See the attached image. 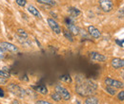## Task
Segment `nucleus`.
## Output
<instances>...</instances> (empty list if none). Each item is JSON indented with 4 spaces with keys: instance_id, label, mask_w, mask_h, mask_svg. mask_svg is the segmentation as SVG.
I'll use <instances>...</instances> for the list:
<instances>
[{
    "instance_id": "9",
    "label": "nucleus",
    "mask_w": 124,
    "mask_h": 104,
    "mask_svg": "<svg viewBox=\"0 0 124 104\" xmlns=\"http://www.w3.org/2000/svg\"><path fill=\"white\" fill-rule=\"evenodd\" d=\"M111 64H112V66H113L115 69L123 68L124 67V60L119 59V58H115V59L112 60Z\"/></svg>"
},
{
    "instance_id": "19",
    "label": "nucleus",
    "mask_w": 124,
    "mask_h": 104,
    "mask_svg": "<svg viewBox=\"0 0 124 104\" xmlns=\"http://www.w3.org/2000/svg\"><path fill=\"white\" fill-rule=\"evenodd\" d=\"M52 98L54 99V100H55V101H60L61 100V96L58 94V93H56V92H54L53 95H52Z\"/></svg>"
},
{
    "instance_id": "17",
    "label": "nucleus",
    "mask_w": 124,
    "mask_h": 104,
    "mask_svg": "<svg viewBox=\"0 0 124 104\" xmlns=\"http://www.w3.org/2000/svg\"><path fill=\"white\" fill-rule=\"evenodd\" d=\"M38 3H41V4H45V5H50V6H54L55 5V2L54 0H36Z\"/></svg>"
},
{
    "instance_id": "6",
    "label": "nucleus",
    "mask_w": 124,
    "mask_h": 104,
    "mask_svg": "<svg viewBox=\"0 0 124 104\" xmlns=\"http://www.w3.org/2000/svg\"><path fill=\"white\" fill-rule=\"evenodd\" d=\"M47 21H48V24H49L50 28L52 29V30H53L54 33H56V34H60V33H61V28H60V26L56 23L55 20H54V19H52V18H48Z\"/></svg>"
},
{
    "instance_id": "26",
    "label": "nucleus",
    "mask_w": 124,
    "mask_h": 104,
    "mask_svg": "<svg viewBox=\"0 0 124 104\" xmlns=\"http://www.w3.org/2000/svg\"><path fill=\"white\" fill-rule=\"evenodd\" d=\"M35 104H52L51 102H48L46 100H38V101H36Z\"/></svg>"
},
{
    "instance_id": "12",
    "label": "nucleus",
    "mask_w": 124,
    "mask_h": 104,
    "mask_svg": "<svg viewBox=\"0 0 124 104\" xmlns=\"http://www.w3.org/2000/svg\"><path fill=\"white\" fill-rule=\"evenodd\" d=\"M67 27H68V30H70V32H71L73 35H78V34H79V29H78L75 24L67 25Z\"/></svg>"
},
{
    "instance_id": "14",
    "label": "nucleus",
    "mask_w": 124,
    "mask_h": 104,
    "mask_svg": "<svg viewBox=\"0 0 124 104\" xmlns=\"http://www.w3.org/2000/svg\"><path fill=\"white\" fill-rule=\"evenodd\" d=\"M85 104H99V102L95 97L90 96V97H87V98L85 100Z\"/></svg>"
},
{
    "instance_id": "16",
    "label": "nucleus",
    "mask_w": 124,
    "mask_h": 104,
    "mask_svg": "<svg viewBox=\"0 0 124 104\" xmlns=\"http://www.w3.org/2000/svg\"><path fill=\"white\" fill-rule=\"evenodd\" d=\"M34 89L36 90L37 92H39L40 94H42V95H46L47 93H48V90H47L46 86H44V85H40V86L34 87Z\"/></svg>"
},
{
    "instance_id": "22",
    "label": "nucleus",
    "mask_w": 124,
    "mask_h": 104,
    "mask_svg": "<svg viewBox=\"0 0 124 104\" xmlns=\"http://www.w3.org/2000/svg\"><path fill=\"white\" fill-rule=\"evenodd\" d=\"M16 1L20 7H24V6H26V4H27V1H26V0H16Z\"/></svg>"
},
{
    "instance_id": "1",
    "label": "nucleus",
    "mask_w": 124,
    "mask_h": 104,
    "mask_svg": "<svg viewBox=\"0 0 124 104\" xmlns=\"http://www.w3.org/2000/svg\"><path fill=\"white\" fill-rule=\"evenodd\" d=\"M77 82V93L82 97H90L97 89V84L91 80H86L82 78H78Z\"/></svg>"
},
{
    "instance_id": "7",
    "label": "nucleus",
    "mask_w": 124,
    "mask_h": 104,
    "mask_svg": "<svg viewBox=\"0 0 124 104\" xmlns=\"http://www.w3.org/2000/svg\"><path fill=\"white\" fill-rule=\"evenodd\" d=\"M90 58H91V60L93 61H100V62L105 61L106 59H107L104 55H102V54H100V53H98V52H91Z\"/></svg>"
},
{
    "instance_id": "24",
    "label": "nucleus",
    "mask_w": 124,
    "mask_h": 104,
    "mask_svg": "<svg viewBox=\"0 0 124 104\" xmlns=\"http://www.w3.org/2000/svg\"><path fill=\"white\" fill-rule=\"evenodd\" d=\"M61 80H64V81H68V82H71V81H72V80H71V78H70V76H69V75L62 76Z\"/></svg>"
},
{
    "instance_id": "23",
    "label": "nucleus",
    "mask_w": 124,
    "mask_h": 104,
    "mask_svg": "<svg viewBox=\"0 0 124 104\" xmlns=\"http://www.w3.org/2000/svg\"><path fill=\"white\" fill-rule=\"evenodd\" d=\"M117 98H118L119 100L123 101L124 100V91H120V92L117 94Z\"/></svg>"
},
{
    "instance_id": "20",
    "label": "nucleus",
    "mask_w": 124,
    "mask_h": 104,
    "mask_svg": "<svg viewBox=\"0 0 124 104\" xmlns=\"http://www.w3.org/2000/svg\"><path fill=\"white\" fill-rule=\"evenodd\" d=\"M0 76L3 77V78H5V79H8V78L10 77V73L2 69V70H0Z\"/></svg>"
},
{
    "instance_id": "10",
    "label": "nucleus",
    "mask_w": 124,
    "mask_h": 104,
    "mask_svg": "<svg viewBox=\"0 0 124 104\" xmlns=\"http://www.w3.org/2000/svg\"><path fill=\"white\" fill-rule=\"evenodd\" d=\"M88 32H89V34L93 37L94 39H98L100 36H101V32L99 31V30H97L95 27H93V26H89L88 27Z\"/></svg>"
},
{
    "instance_id": "29",
    "label": "nucleus",
    "mask_w": 124,
    "mask_h": 104,
    "mask_svg": "<svg viewBox=\"0 0 124 104\" xmlns=\"http://www.w3.org/2000/svg\"><path fill=\"white\" fill-rule=\"evenodd\" d=\"M13 104H20V103L18 102V100H15V101L13 102Z\"/></svg>"
},
{
    "instance_id": "25",
    "label": "nucleus",
    "mask_w": 124,
    "mask_h": 104,
    "mask_svg": "<svg viewBox=\"0 0 124 104\" xmlns=\"http://www.w3.org/2000/svg\"><path fill=\"white\" fill-rule=\"evenodd\" d=\"M5 56H6V55H5V51H4V48L0 46V60L4 59V58H5Z\"/></svg>"
},
{
    "instance_id": "28",
    "label": "nucleus",
    "mask_w": 124,
    "mask_h": 104,
    "mask_svg": "<svg viewBox=\"0 0 124 104\" xmlns=\"http://www.w3.org/2000/svg\"><path fill=\"white\" fill-rule=\"evenodd\" d=\"M0 82H1V83H2V82L5 83V82H6V80H3V77H2V79L0 80Z\"/></svg>"
},
{
    "instance_id": "4",
    "label": "nucleus",
    "mask_w": 124,
    "mask_h": 104,
    "mask_svg": "<svg viewBox=\"0 0 124 104\" xmlns=\"http://www.w3.org/2000/svg\"><path fill=\"white\" fill-rule=\"evenodd\" d=\"M105 84L107 86H110V87H113L115 89H119V88H123L124 87V83L121 82V81H118L116 80H113L111 78H107L105 80Z\"/></svg>"
},
{
    "instance_id": "30",
    "label": "nucleus",
    "mask_w": 124,
    "mask_h": 104,
    "mask_svg": "<svg viewBox=\"0 0 124 104\" xmlns=\"http://www.w3.org/2000/svg\"><path fill=\"white\" fill-rule=\"evenodd\" d=\"M121 75H122V78H123V79H124V71H123V72H122V74H121Z\"/></svg>"
},
{
    "instance_id": "18",
    "label": "nucleus",
    "mask_w": 124,
    "mask_h": 104,
    "mask_svg": "<svg viewBox=\"0 0 124 104\" xmlns=\"http://www.w3.org/2000/svg\"><path fill=\"white\" fill-rule=\"evenodd\" d=\"M17 34H18V36H20V37L28 38V33L24 30H22V29H19V30H17Z\"/></svg>"
},
{
    "instance_id": "8",
    "label": "nucleus",
    "mask_w": 124,
    "mask_h": 104,
    "mask_svg": "<svg viewBox=\"0 0 124 104\" xmlns=\"http://www.w3.org/2000/svg\"><path fill=\"white\" fill-rule=\"evenodd\" d=\"M1 46L4 49L8 50L9 52H13V53L18 52V47L16 45H13V44H10V43H7V42H2L1 43Z\"/></svg>"
},
{
    "instance_id": "5",
    "label": "nucleus",
    "mask_w": 124,
    "mask_h": 104,
    "mask_svg": "<svg viewBox=\"0 0 124 104\" xmlns=\"http://www.w3.org/2000/svg\"><path fill=\"white\" fill-rule=\"evenodd\" d=\"M99 6L105 12H111L114 8V4L111 0H99Z\"/></svg>"
},
{
    "instance_id": "2",
    "label": "nucleus",
    "mask_w": 124,
    "mask_h": 104,
    "mask_svg": "<svg viewBox=\"0 0 124 104\" xmlns=\"http://www.w3.org/2000/svg\"><path fill=\"white\" fill-rule=\"evenodd\" d=\"M8 89H9V91H10L12 94H14L15 96L19 97V98H23V97L26 95L25 90L22 89L20 86H18V85L16 84V83H12V84H10V85L8 86Z\"/></svg>"
},
{
    "instance_id": "21",
    "label": "nucleus",
    "mask_w": 124,
    "mask_h": 104,
    "mask_svg": "<svg viewBox=\"0 0 124 104\" xmlns=\"http://www.w3.org/2000/svg\"><path fill=\"white\" fill-rule=\"evenodd\" d=\"M106 91L108 92L110 95H112V96H114V95H116V90L115 88H113V87H110V86H107L106 87Z\"/></svg>"
},
{
    "instance_id": "15",
    "label": "nucleus",
    "mask_w": 124,
    "mask_h": 104,
    "mask_svg": "<svg viewBox=\"0 0 124 104\" xmlns=\"http://www.w3.org/2000/svg\"><path fill=\"white\" fill-rule=\"evenodd\" d=\"M63 34H64V36L70 41V42H74V38H73V34L70 32V30H63Z\"/></svg>"
},
{
    "instance_id": "11",
    "label": "nucleus",
    "mask_w": 124,
    "mask_h": 104,
    "mask_svg": "<svg viewBox=\"0 0 124 104\" xmlns=\"http://www.w3.org/2000/svg\"><path fill=\"white\" fill-rule=\"evenodd\" d=\"M28 11H29L33 16H35V17H37V18H41V17H42V16H41V13L38 12V10H37L35 7H33L32 5H30V6L28 7Z\"/></svg>"
},
{
    "instance_id": "3",
    "label": "nucleus",
    "mask_w": 124,
    "mask_h": 104,
    "mask_svg": "<svg viewBox=\"0 0 124 104\" xmlns=\"http://www.w3.org/2000/svg\"><path fill=\"white\" fill-rule=\"evenodd\" d=\"M54 90H55L56 93H58V94L61 96V98L64 100H69V99L71 98V94H70V92L66 89L65 87H63V86L58 84V85L55 86Z\"/></svg>"
},
{
    "instance_id": "13",
    "label": "nucleus",
    "mask_w": 124,
    "mask_h": 104,
    "mask_svg": "<svg viewBox=\"0 0 124 104\" xmlns=\"http://www.w3.org/2000/svg\"><path fill=\"white\" fill-rule=\"evenodd\" d=\"M69 13L71 15V17H78L81 14V12L77 9V8H74V7H71L69 9Z\"/></svg>"
},
{
    "instance_id": "27",
    "label": "nucleus",
    "mask_w": 124,
    "mask_h": 104,
    "mask_svg": "<svg viewBox=\"0 0 124 104\" xmlns=\"http://www.w3.org/2000/svg\"><path fill=\"white\" fill-rule=\"evenodd\" d=\"M5 96V93H4V90L0 87V98H3Z\"/></svg>"
}]
</instances>
